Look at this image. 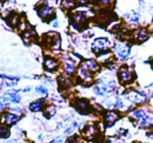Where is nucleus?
<instances>
[{"label": "nucleus", "mask_w": 153, "mask_h": 143, "mask_svg": "<svg viewBox=\"0 0 153 143\" xmlns=\"http://www.w3.org/2000/svg\"><path fill=\"white\" fill-rule=\"evenodd\" d=\"M132 116L137 120V122L140 123V126H148L151 124V117L146 113L145 111H136L132 113Z\"/></svg>", "instance_id": "f257e3e1"}, {"label": "nucleus", "mask_w": 153, "mask_h": 143, "mask_svg": "<svg viewBox=\"0 0 153 143\" xmlns=\"http://www.w3.org/2000/svg\"><path fill=\"white\" fill-rule=\"evenodd\" d=\"M115 88V83L113 82V80H110V82H101L100 84L98 85V87L96 88V91L98 94L100 95H105L107 94V93H110L112 92L113 90H114Z\"/></svg>", "instance_id": "f03ea898"}, {"label": "nucleus", "mask_w": 153, "mask_h": 143, "mask_svg": "<svg viewBox=\"0 0 153 143\" xmlns=\"http://www.w3.org/2000/svg\"><path fill=\"white\" fill-rule=\"evenodd\" d=\"M114 50L120 59H125L129 53V47L125 43H119V44L115 45Z\"/></svg>", "instance_id": "7ed1b4c3"}, {"label": "nucleus", "mask_w": 153, "mask_h": 143, "mask_svg": "<svg viewBox=\"0 0 153 143\" xmlns=\"http://www.w3.org/2000/svg\"><path fill=\"white\" fill-rule=\"evenodd\" d=\"M127 98L134 103H142L144 101H146V96L138 92H135V91H131V92L128 93Z\"/></svg>", "instance_id": "20e7f679"}, {"label": "nucleus", "mask_w": 153, "mask_h": 143, "mask_svg": "<svg viewBox=\"0 0 153 143\" xmlns=\"http://www.w3.org/2000/svg\"><path fill=\"white\" fill-rule=\"evenodd\" d=\"M109 44H110V43H109L106 39H98V40L94 43V45H92V48L96 51L104 50V49H106L107 47H108Z\"/></svg>", "instance_id": "39448f33"}, {"label": "nucleus", "mask_w": 153, "mask_h": 143, "mask_svg": "<svg viewBox=\"0 0 153 143\" xmlns=\"http://www.w3.org/2000/svg\"><path fill=\"white\" fill-rule=\"evenodd\" d=\"M117 119V114L114 113V112H108L105 117V122H106L107 125H112L113 123L115 122V120Z\"/></svg>", "instance_id": "423d86ee"}, {"label": "nucleus", "mask_w": 153, "mask_h": 143, "mask_svg": "<svg viewBox=\"0 0 153 143\" xmlns=\"http://www.w3.org/2000/svg\"><path fill=\"white\" fill-rule=\"evenodd\" d=\"M120 78H121V80H123V82H128V80L131 78V75H130V73L127 71V69H126L125 67H123L120 70Z\"/></svg>", "instance_id": "0eeeda50"}, {"label": "nucleus", "mask_w": 153, "mask_h": 143, "mask_svg": "<svg viewBox=\"0 0 153 143\" xmlns=\"http://www.w3.org/2000/svg\"><path fill=\"white\" fill-rule=\"evenodd\" d=\"M18 80H16V78H12V77H4V76H2V86L3 85H7V86L11 87V86H15L16 84H17Z\"/></svg>", "instance_id": "6e6552de"}, {"label": "nucleus", "mask_w": 153, "mask_h": 143, "mask_svg": "<svg viewBox=\"0 0 153 143\" xmlns=\"http://www.w3.org/2000/svg\"><path fill=\"white\" fill-rule=\"evenodd\" d=\"M16 120H18V117L16 115H13V114H9V115H7V116L3 117V121H4L7 124L14 123Z\"/></svg>", "instance_id": "1a4fd4ad"}, {"label": "nucleus", "mask_w": 153, "mask_h": 143, "mask_svg": "<svg viewBox=\"0 0 153 143\" xmlns=\"http://www.w3.org/2000/svg\"><path fill=\"white\" fill-rule=\"evenodd\" d=\"M126 19H127L128 22H130V23H134V22H137L138 15L136 13L127 14V15H126Z\"/></svg>", "instance_id": "9d476101"}, {"label": "nucleus", "mask_w": 153, "mask_h": 143, "mask_svg": "<svg viewBox=\"0 0 153 143\" xmlns=\"http://www.w3.org/2000/svg\"><path fill=\"white\" fill-rule=\"evenodd\" d=\"M41 107H42V100H37L35 102H33L30 105V110L34 112H37V111H40L41 110Z\"/></svg>", "instance_id": "9b49d317"}, {"label": "nucleus", "mask_w": 153, "mask_h": 143, "mask_svg": "<svg viewBox=\"0 0 153 143\" xmlns=\"http://www.w3.org/2000/svg\"><path fill=\"white\" fill-rule=\"evenodd\" d=\"M45 67L51 70L56 69V68H57V63H56L55 61H53V60H46V62H45Z\"/></svg>", "instance_id": "f8f14e48"}, {"label": "nucleus", "mask_w": 153, "mask_h": 143, "mask_svg": "<svg viewBox=\"0 0 153 143\" xmlns=\"http://www.w3.org/2000/svg\"><path fill=\"white\" fill-rule=\"evenodd\" d=\"M136 37L138 38V40L144 41V40H146V39L148 38V34L146 32V30L140 29V30H138V32H137V36H136Z\"/></svg>", "instance_id": "ddd939ff"}, {"label": "nucleus", "mask_w": 153, "mask_h": 143, "mask_svg": "<svg viewBox=\"0 0 153 143\" xmlns=\"http://www.w3.org/2000/svg\"><path fill=\"white\" fill-rule=\"evenodd\" d=\"M96 132V128L94 125H89L88 128H86V130H85V135L86 137H92Z\"/></svg>", "instance_id": "4468645a"}, {"label": "nucleus", "mask_w": 153, "mask_h": 143, "mask_svg": "<svg viewBox=\"0 0 153 143\" xmlns=\"http://www.w3.org/2000/svg\"><path fill=\"white\" fill-rule=\"evenodd\" d=\"M78 109H79L80 111H86V110L88 109L87 102L84 100H80L79 102H78Z\"/></svg>", "instance_id": "2eb2a0df"}, {"label": "nucleus", "mask_w": 153, "mask_h": 143, "mask_svg": "<svg viewBox=\"0 0 153 143\" xmlns=\"http://www.w3.org/2000/svg\"><path fill=\"white\" fill-rule=\"evenodd\" d=\"M51 12H53V10H51V7H42L40 14H41V16H42V17H46V16L51 15Z\"/></svg>", "instance_id": "dca6fc26"}, {"label": "nucleus", "mask_w": 153, "mask_h": 143, "mask_svg": "<svg viewBox=\"0 0 153 143\" xmlns=\"http://www.w3.org/2000/svg\"><path fill=\"white\" fill-rule=\"evenodd\" d=\"M9 130H7V128L5 126H1V130H0V135H1V137L2 138H7V137H9Z\"/></svg>", "instance_id": "f3484780"}, {"label": "nucleus", "mask_w": 153, "mask_h": 143, "mask_svg": "<svg viewBox=\"0 0 153 143\" xmlns=\"http://www.w3.org/2000/svg\"><path fill=\"white\" fill-rule=\"evenodd\" d=\"M45 112H46V113H45V114H46V115L49 117V116H53V114H55L56 109H55V108H53V107H51V105H49V107L47 108L46 111H45Z\"/></svg>", "instance_id": "a211bd4d"}, {"label": "nucleus", "mask_w": 153, "mask_h": 143, "mask_svg": "<svg viewBox=\"0 0 153 143\" xmlns=\"http://www.w3.org/2000/svg\"><path fill=\"white\" fill-rule=\"evenodd\" d=\"M10 112H11L12 114H18V115L22 114V110L19 109V108H13V109L10 110Z\"/></svg>", "instance_id": "6ab92c4d"}, {"label": "nucleus", "mask_w": 153, "mask_h": 143, "mask_svg": "<svg viewBox=\"0 0 153 143\" xmlns=\"http://www.w3.org/2000/svg\"><path fill=\"white\" fill-rule=\"evenodd\" d=\"M37 91H38V92H40V93H43V94H46V93H47V90L44 88V87H39V88L37 89Z\"/></svg>", "instance_id": "aec40b11"}, {"label": "nucleus", "mask_w": 153, "mask_h": 143, "mask_svg": "<svg viewBox=\"0 0 153 143\" xmlns=\"http://www.w3.org/2000/svg\"><path fill=\"white\" fill-rule=\"evenodd\" d=\"M87 1H89V0H80V2H82V3H86Z\"/></svg>", "instance_id": "412c9836"}]
</instances>
